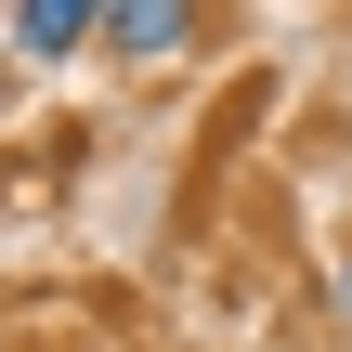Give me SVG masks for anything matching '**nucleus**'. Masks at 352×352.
Returning a JSON list of instances; mask_svg holds the SVG:
<instances>
[{
  "mask_svg": "<svg viewBox=\"0 0 352 352\" xmlns=\"http://www.w3.org/2000/svg\"><path fill=\"white\" fill-rule=\"evenodd\" d=\"M13 65H65V52H91L104 39V0H13Z\"/></svg>",
  "mask_w": 352,
  "mask_h": 352,
  "instance_id": "obj_2",
  "label": "nucleus"
},
{
  "mask_svg": "<svg viewBox=\"0 0 352 352\" xmlns=\"http://www.w3.org/2000/svg\"><path fill=\"white\" fill-rule=\"evenodd\" d=\"M340 327H352V248H340Z\"/></svg>",
  "mask_w": 352,
  "mask_h": 352,
  "instance_id": "obj_3",
  "label": "nucleus"
},
{
  "mask_svg": "<svg viewBox=\"0 0 352 352\" xmlns=\"http://www.w3.org/2000/svg\"><path fill=\"white\" fill-rule=\"evenodd\" d=\"M0 91H13V65H0Z\"/></svg>",
  "mask_w": 352,
  "mask_h": 352,
  "instance_id": "obj_4",
  "label": "nucleus"
},
{
  "mask_svg": "<svg viewBox=\"0 0 352 352\" xmlns=\"http://www.w3.org/2000/svg\"><path fill=\"white\" fill-rule=\"evenodd\" d=\"M196 39H209L196 0H104V52H131V65H183Z\"/></svg>",
  "mask_w": 352,
  "mask_h": 352,
  "instance_id": "obj_1",
  "label": "nucleus"
}]
</instances>
